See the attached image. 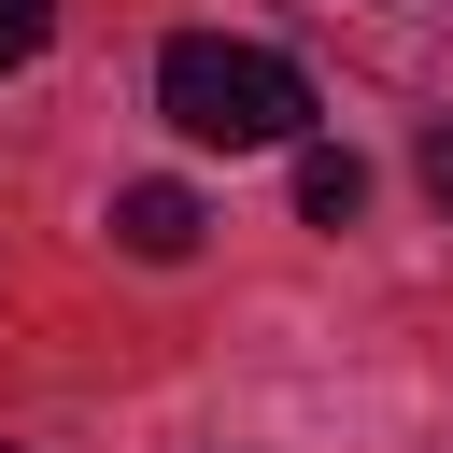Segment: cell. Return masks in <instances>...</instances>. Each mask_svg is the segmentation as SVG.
Returning <instances> with one entry per match:
<instances>
[{"label":"cell","instance_id":"6","mask_svg":"<svg viewBox=\"0 0 453 453\" xmlns=\"http://www.w3.org/2000/svg\"><path fill=\"white\" fill-rule=\"evenodd\" d=\"M425 198H439V212H453V127H439V142H425Z\"/></svg>","mask_w":453,"mask_h":453},{"label":"cell","instance_id":"7","mask_svg":"<svg viewBox=\"0 0 453 453\" xmlns=\"http://www.w3.org/2000/svg\"><path fill=\"white\" fill-rule=\"evenodd\" d=\"M0 453H14V439H0Z\"/></svg>","mask_w":453,"mask_h":453},{"label":"cell","instance_id":"5","mask_svg":"<svg viewBox=\"0 0 453 453\" xmlns=\"http://www.w3.org/2000/svg\"><path fill=\"white\" fill-rule=\"evenodd\" d=\"M42 28H57V0H0V71H28V57H42Z\"/></svg>","mask_w":453,"mask_h":453},{"label":"cell","instance_id":"1","mask_svg":"<svg viewBox=\"0 0 453 453\" xmlns=\"http://www.w3.org/2000/svg\"><path fill=\"white\" fill-rule=\"evenodd\" d=\"M156 113H170L184 142H212V156H269V142H297V127H311V71H297V57H269V42L184 28V42L156 57Z\"/></svg>","mask_w":453,"mask_h":453},{"label":"cell","instance_id":"2","mask_svg":"<svg viewBox=\"0 0 453 453\" xmlns=\"http://www.w3.org/2000/svg\"><path fill=\"white\" fill-rule=\"evenodd\" d=\"M368 71H396V85H453V0H311Z\"/></svg>","mask_w":453,"mask_h":453},{"label":"cell","instance_id":"4","mask_svg":"<svg viewBox=\"0 0 453 453\" xmlns=\"http://www.w3.org/2000/svg\"><path fill=\"white\" fill-rule=\"evenodd\" d=\"M297 212H311V226H354V212H368V156H354V142H297Z\"/></svg>","mask_w":453,"mask_h":453},{"label":"cell","instance_id":"3","mask_svg":"<svg viewBox=\"0 0 453 453\" xmlns=\"http://www.w3.org/2000/svg\"><path fill=\"white\" fill-rule=\"evenodd\" d=\"M198 226H212V212H198L184 184H113V241H127L142 269H184V255H198Z\"/></svg>","mask_w":453,"mask_h":453}]
</instances>
